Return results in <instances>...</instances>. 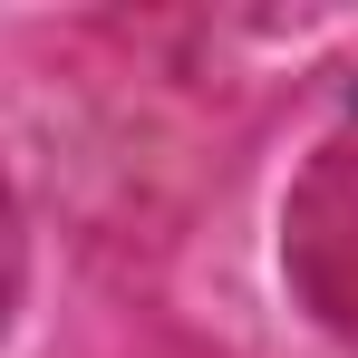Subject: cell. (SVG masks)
I'll use <instances>...</instances> for the list:
<instances>
[]
</instances>
